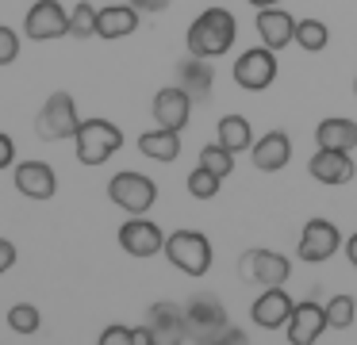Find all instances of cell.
<instances>
[{
    "label": "cell",
    "instance_id": "cell-25",
    "mask_svg": "<svg viewBox=\"0 0 357 345\" xmlns=\"http://www.w3.org/2000/svg\"><path fill=\"white\" fill-rule=\"evenodd\" d=\"M296 43H300L307 54H319V50H326V43H331V31H326L323 20H300L296 23Z\"/></svg>",
    "mask_w": 357,
    "mask_h": 345
},
{
    "label": "cell",
    "instance_id": "cell-10",
    "mask_svg": "<svg viewBox=\"0 0 357 345\" xmlns=\"http://www.w3.org/2000/svg\"><path fill=\"white\" fill-rule=\"evenodd\" d=\"M24 31L31 43H50V38L70 35V12L58 0H35V8L27 12Z\"/></svg>",
    "mask_w": 357,
    "mask_h": 345
},
{
    "label": "cell",
    "instance_id": "cell-28",
    "mask_svg": "<svg viewBox=\"0 0 357 345\" xmlns=\"http://www.w3.org/2000/svg\"><path fill=\"white\" fill-rule=\"evenodd\" d=\"M96 12H100V8H93L89 0H77V4L70 8V35L73 38H93L96 35Z\"/></svg>",
    "mask_w": 357,
    "mask_h": 345
},
{
    "label": "cell",
    "instance_id": "cell-36",
    "mask_svg": "<svg viewBox=\"0 0 357 345\" xmlns=\"http://www.w3.org/2000/svg\"><path fill=\"white\" fill-rule=\"evenodd\" d=\"M346 257H349V265L357 268V234H349V242H346Z\"/></svg>",
    "mask_w": 357,
    "mask_h": 345
},
{
    "label": "cell",
    "instance_id": "cell-12",
    "mask_svg": "<svg viewBox=\"0 0 357 345\" xmlns=\"http://www.w3.org/2000/svg\"><path fill=\"white\" fill-rule=\"evenodd\" d=\"M292 311H296V299L288 296L284 284H280V288H265L261 296L254 299L250 319H254V326H261V330H280V326H288Z\"/></svg>",
    "mask_w": 357,
    "mask_h": 345
},
{
    "label": "cell",
    "instance_id": "cell-32",
    "mask_svg": "<svg viewBox=\"0 0 357 345\" xmlns=\"http://www.w3.org/2000/svg\"><path fill=\"white\" fill-rule=\"evenodd\" d=\"M100 345H131L135 342V330H127V326H108L100 337H96Z\"/></svg>",
    "mask_w": 357,
    "mask_h": 345
},
{
    "label": "cell",
    "instance_id": "cell-22",
    "mask_svg": "<svg viewBox=\"0 0 357 345\" xmlns=\"http://www.w3.org/2000/svg\"><path fill=\"white\" fill-rule=\"evenodd\" d=\"M146 326L154 330L158 342H185V307L177 303H154L150 307V319Z\"/></svg>",
    "mask_w": 357,
    "mask_h": 345
},
{
    "label": "cell",
    "instance_id": "cell-7",
    "mask_svg": "<svg viewBox=\"0 0 357 345\" xmlns=\"http://www.w3.org/2000/svg\"><path fill=\"white\" fill-rule=\"evenodd\" d=\"M238 276L246 284H261V288H280V284H288V276H292V261L284 257V253H273V250H250L242 253L238 261Z\"/></svg>",
    "mask_w": 357,
    "mask_h": 345
},
{
    "label": "cell",
    "instance_id": "cell-2",
    "mask_svg": "<svg viewBox=\"0 0 357 345\" xmlns=\"http://www.w3.org/2000/svg\"><path fill=\"white\" fill-rule=\"evenodd\" d=\"M123 146V130L112 119H81L77 135H73V150H77L81 165H104L112 153Z\"/></svg>",
    "mask_w": 357,
    "mask_h": 345
},
{
    "label": "cell",
    "instance_id": "cell-16",
    "mask_svg": "<svg viewBox=\"0 0 357 345\" xmlns=\"http://www.w3.org/2000/svg\"><path fill=\"white\" fill-rule=\"evenodd\" d=\"M12 184L20 188V196L39 199V204L58 192V176H54V169H50L47 161H20L16 173H12Z\"/></svg>",
    "mask_w": 357,
    "mask_h": 345
},
{
    "label": "cell",
    "instance_id": "cell-17",
    "mask_svg": "<svg viewBox=\"0 0 357 345\" xmlns=\"http://www.w3.org/2000/svg\"><path fill=\"white\" fill-rule=\"evenodd\" d=\"M250 161H254V169H261V173H280V169L292 161V138H288L284 130H269V135L254 138Z\"/></svg>",
    "mask_w": 357,
    "mask_h": 345
},
{
    "label": "cell",
    "instance_id": "cell-5",
    "mask_svg": "<svg viewBox=\"0 0 357 345\" xmlns=\"http://www.w3.org/2000/svg\"><path fill=\"white\" fill-rule=\"evenodd\" d=\"M108 196L119 211L127 215H146L150 207L158 204V184L150 181L146 173H135V169H123L108 181Z\"/></svg>",
    "mask_w": 357,
    "mask_h": 345
},
{
    "label": "cell",
    "instance_id": "cell-9",
    "mask_svg": "<svg viewBox=\"0 0 357 345\" xmlns=\"http://www.w3.org/2000/svg\"><path fill=\"white\" fill-rule=\"evenodd\" d=\"M342 245V234L331 219H311L307 227L300 230V245H296V257L307 261V265H323L338 253Z\"/></svg>",
    "mask_w": 357,
    "mask_h": 345
},
{
    "label": "cell",
    "instance_id": "cell-13",
    "mask_svg": "<svg viewBox=\"0 0 357 345\" xmlns=\"http://www.w3.org/2000/svg\"><path fill=\"white\" fill-rule=\"evenodd\" d=\"M296 15L292 12H284V8H257V20H254V27H257V35H261V43L269 46V50H284V46H292L296 43Z\"/></svg>",
    "mask_w": 357,
    "mask_h": 345
},
{
    "label": "cell",
    "instance_id": "cell-1",
    "mask_svg": "<svg viewBox=\"0 0 357 345\" xmlns=\"http://www.w3.org/2000/svg\"><path fill=\"white\" fill-rule=\"evenodd\" d=\"M234 38H238V20L227 8H204L185 31L188 54H200V58H223Z\"/></svg>",
    "mask_w": 357,
    "mask_h": 345
},
{
    "label": "cell",
    "instance_id": "cell-18",
    "mask_svg": "<svg viewBox=\"0 0 357 345\" xmlns=\"http://www.w3.org/2000/svg\"><path fill=\"white\" fill-rule=\"evenodd\" d=\"M307 173L315 176L319 184H331V188H338V184H349V181H354L357 165H354V158H349L346 150H319V153H311Z\"/></svg>",
    "mask_w": 357,
    "mask_h": 345
},
{
    "label": "cell",
    "instance_id": "cell-20",
    "mask_svg": "<svg viewBox=\"0 0 357 345\" xmlns=\"http://www.w3.org/2000/svg\"><path fill=\"white\" fill-rule=\"evenodd\" d=\"M177 84L188 92L192 100H204L215 84V69H211V58H200V54H188L185 61H177Z\"/></svg>",
    "mask_w": 357,
    "mask_h": 345
},
{
    "label": "cell",
    "instance_id": "cell-34",
    "mask_svg": "<svg viewBox=\"0 0 357 345\" xmlns=\"http://www.w3.org/2000/svg\"><path fill=\"white\" fill-rule=\"evenodd\" d=\"M131 4L139 8V12H154V15H158V12H165L173 0H131Z\"/></svg>",
    "mask_w": 357,
    "mask_h": 345
},
{
    "label": "cell",
    "instance_id": "cell-6",
    "mask_svg": "<svg viewBox=\"0 0 357 345\" xmlns=\"http://www.w3.org/2000/svg\"><path fill=\"white\" fill-rule=\"evenodd\" d=\"M277 81V50L269 46H250L234 58V84L246 92H265L269 84Z\"/></svg>",
    "mask_w": 357,
    "mask_h": 345
},
{
    "label": "cell",
    "instance_id": "cell-26",
    "mask_svg": "<svg viewBox=\"0 0 357 345\" xmlns=\"http://www.w3.org/2000/svg\"><path fill=\"white\" fill-rule=\"evenodd\" d=\"M185 184H188V196H196V199H215L219 188H223V176L211 173L208 165H196L192 173H188Z\"/></svg>",
    "mask_w": 357,
    "mask_h": 345
},
{
    "label": "cell",
    "instance_id": "cell-8",
    "mask_svg": "<svg viewBox=\"0 0 357 345\" xmlns=\"http://www.w3.org/2000/svg\"><path fill=\"white\" fill-rule=\"evenodd\" d=\"M223 330H227V311L215 296H196L185 307V334L192 342H219Z\"/></svg>",
    "mask_w": 357,
    "mask_h": 345
},
{
    "label": "cell",
    "instance_id": "cell-37",
    "mask_svg": "<svg viewBox=\"0 0 357 345\" xmlns=\"http://www.w3.org/2000/svg\"><path fill=\"white\" fill-rule=\"evenodd\" d=\"M250 4H254V8H277L280 0H250Z\"/></svg>",
    "mask_w": 357,
    "mask_h": 345
},
{
    "label": "cell",
    "instance_id": "cell-4",
    "mask_svg": "<svg viewBox=\"0 0 357 345\" xmlns=\"http://www.w3.org/2000/svg\"><path fill=\"white\" fill-rule=\"evenodd\" d=\"M77 127H81V119H77L73 96L70 92H50L47 104L35 115V135H39L43 142H66V138L77 135Z\"/></svg>",
    "mask_w": 357,
    "mask_h": 345
},
{
    "label": "cell",
    "instance_id": "cell-3",
    "mask_svg": "<svg viewBox=\"0 0 357 345\" xmlns=\"http://www.w3.org/2000/svg\"><path fill=\"white\" fill-rule=\"evenodd\" d=\"M165 257L173 268H181L185 276H204L211 268V242L200 230H173L165 238Z\"/></svg>",
    "mask_w": 357,
    "mask_h": 345
},
{
    "label": "cell",
    "instance_id": "cell-23",
    "mask_svg": "<svg viewBox=\"0 0 357 345\" xmlns=\"http://www.w3.org/2000/svg\"><path fill=\"white\" fill-rule=\"evenodd\" d=\"M139 153L150 161H177L181 153V130L169 127H154L146 135H139Z\"/></svg>",
    "mask_w": 357,
    "mask_h": 345
},
{
    "label": "cell",
    "instance_id": "cell-27",
    "mask_svg": "<svg viewBox=\"0 0 357 345\" xmlns=\"http://www.w3.org/2000/svg\"><path fill=\"white\" fill-rule=\"evenodd\" d=\"M39 326H43V314H39V307H35V303H16V307H8V330H12V334L31 337Z\"/></svg>",
    "mask_w": 357,
    "mask_h": 345
},
{
    "label": "cell",
    "instance_id": "cell-35",
    "mask_svg": "<svg viewBox=\"0 0 357 345\" xmlns=\"http://www.w3.org/2000/svg\"><path fill=\"white\" fill-rule=\"evenodd\" d=\"M131 345H158L154 330H150V326H139V330H135V342H131Z\"/></svg>",
    "mask_w": 357,
    "mask_h": 345
},
{
    "label": "cell",
    "instance_id": "cell-30",
    "mask_svg": "<svg viewBox=\"0 0 357 345\" xmlns=\"http://www.w3.org/2000/svg\"><path fill=\"white\" fill-rule=\"evenodd\" d=\"M354 296H334L326 303V326L331 330H349L354 326Z\"/></svg>",
    "mask_w": 357,
    "mask_h": 345
},
{
    "label": "cell",
    "instance_id": "cell-21",
    "mask_svg": "<svg viewBox=\"0 0 357 345\" xmlns=\"http://www.w3.org/2000/svg\"><path fill=\"white\" fill-rule=\"evenodd\" d=\"M315 146L319 150H357V123L346 119V115H331L315 127Z\"/></svg>",
    "mask_w": 357,
    "mask_h": 345
},
{
    "label": "cell",
    "instance_id": "cell-33",
    "mask_svg": "<svg viewBox=\"0 0 357 345\" xmlns=\"http://www.w3.org/2000/svg\"><path fill=\"white\" fill-rule=\"evenodd\" d=\"M12 265H16V245H12L8 238H0V276L8 273Z\"/></svg>",
    "mask_w": 357,
    "mask_h": 345
},
{
    "label": "cell",
    "instance_id": "cell-38",
    "mask_svg": "<svg viewBox=\"0 0 357 345\" xmlns=\"http://www.w3.org/2000/svg\"><path fill=\"white\" fill-rule=\"evenodd\" d=\"M354 92H357V81H354Z\"/></svg>",
    "mask_w": 357,
    "mask_h": 345
},
{
    "label": "cell",
    "instance_id": "cell-14",
    "mask_svg": "<svg viewBox=\"0 0 357 345\" xmlns=\"http://www.w3.org/2000/svg\"><path fill=\"white\" fill-rule=\"evenodd\" d=\"M192 104L196 100L188 96L181 84H169V89H162L154 96V123L158 127H169V130H185L188 127V115H192Z\"/></svg>",
    "mask_w": 357,
    "mask_h": 345
},
{
    "label": "cell",
    "instance_id": "cell-11",
    "mask_svg": "<svg viewBox=\"0 0 357 345\" xmlns=\"http://www.w3.org/2000/svg\"><path fill=\"white\" fill-rule=\"evenodd\" d=\"M165 238L169 234H162V227L154 219H146V215H135V219H127L119 227V245L131 257H154L158 250H165Z\"/></svg>",
    "mask_w": 357,
    "mask_h": 345
},
{
    "label": "cell",
    "instance_id": "cell-19",
    "mask_svg": "<svg viewBox=\"0 0 357 345\" xmlns=\"http://www.w3.org/2000/svg\"><path fill=\"white\" fill-rule=\"evenodd\" d=\"M139 31V8L127 0V4H104L96 12V35L100 38H127Z\"/></svg>",
    "mask_w": 357,
    "mask_h": 345
},
{
    "label": "cell",
    "instance_id": "cell-29",
    "mask_svg": "<svg viewBox=\"0 0 357 345\" xmlns=\"http://www.w3.org/2000/svg\"><path fill=\"white\" fill-rule=\"evenodd\" d=\"M200 165H208L211 173H219L227 181V176L234 173V150H227L223 142H211V146L200 150Z\"/></svg>",
    "mask_w": 357,
    "mask_h": 345
},
{
    "label": "cell",
    "instance_id": "cell-15",
    "mask_svg": "<svg viewBox=\"0 0 357 345\" xmlns=\"http://www.w3.org/2000/svg\"><path fill=\"white\" fill-rule=\"evenodd\" d=\"M284 330H288V342L292 345H315L319 337H323V330H331L326 326V307L315 303V299L296 303V311H292V319H288Z\"/></svg>",
    "mask_w": 357,
    "mask_h": 345
},
{
    "label": "cell",
    "instance_id": "cell-31",
    "mask_svg": "<svg viewBox=\"0 0 357 345\" xmlns=\"http://www.w3.org/2000/svg\"><path fill=\"white\" fill-rule=\"evenodd\" d=\"M20 58V35L12 27H0V66H12Z\"/></svg>",
    "mask_w": 357,
    "mask_h": 345
},
{
    "label": "cell",
    "instance_id": "cell-24",
    "mask_svg": "<svg viewBox=\"0 0 357 345\" xmlns=\"http://www.w3.org/2000/svg\"><path fill=\"white\" fill-rule=\"evenodd\" d=\"M219 142L234 153L250 150V146H254V130H250L246 115H223V119H219Z\"/></svg>",
    "mask_w": 357,
    "mask_h": 345
}]
</instances>
